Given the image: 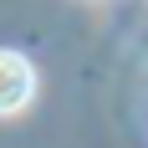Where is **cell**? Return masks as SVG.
I'll return each instance as SVG.
<instances>
[{"label":"cell","mask_w":148,"mask_h":148,"mask_svg":"<svg viewBox=\"0 0 148 148\" xmlns=\"http://www.w3.org/2000/svg\"><path fill=\"white\" fill-rule=\"evenodd\" d=\"M31 92H36L31 61L21 56V51H0V118L21 112V107L31 102Z\"/></svg>","instance_id":"obj_1"}]
</instances>
